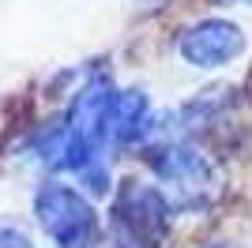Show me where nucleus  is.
<instances>
[{"label":"nucleus","instance_id":"obj_1","mask_svg":"<svg viewBox=\"0 0 252 248\" xmlns=\"http://www.w3.org/2000/svg\"><path fill=\"white\" fill-rule=\"evenodd\" d=\"M147 162L158 173V181H162V196L177 211H203L222 192L219 165L211 162V155H203L200 147H192V143L177 139V143L151 147Z\"/></svg>","mask_w":252,"mask_h":248},{"label":"nucleus","instance_id":"obj_2","mask_svg":"<svg viewBox=\"0 0 252 248\" xmlns=\"http://www.w3.org/2000/svg\"><path fill=\"white\" fill-rule=\"evenodd\" d=\"M34 218H38L42 233L57 248H94L98 233H102L94 203L79 188L61 185V181H49V185L38 188V196H34Z\"/></svg>","mask_w":252,"mask_h":248},{"label":"nucleus","instance_id":"obj_3","mask_svg":"<svg viewBox=\"0 0 252 248\" xmlns=\"http://www.w3.org/2000/svg\"><path fill=\"white\" fill-rule=\"evenodd\" d=\"M169 215L173 207L162 196V188L143 185V181H125L113 199L109 215V233L117 248H158L166 241Z\"/></svg>","mask_w":252,"mask_h":248},{"label":"nucleus","instance_id":"obj_4","mask_svg":"<svg viewBox=\"0 0 252 248\" xmlns=\"http://www.w3.org/2000/svg\"><path fill=\"white\" fill-rule=\"evenodd\" d=\"M177 53L192 68H226L245 53V34L230 19H200L177 38Z\"/></svg>","mask_w":252,"mask_h":248},{"label":"nucleus","instance_id":"obj_5","mask_svg":"<svg viewBox=\"0 0 252 248\" xmlns=\"http://www.w3.org/2000/svg\"><path fill=\"white\" fill-rule=\"evenodd\" d=\"M151 132V102L143 91H117L109 105V143H136Z\"/></svg>","mask_w":252,"mask_h":248},{"label":"nucleus","instance_id":"obj_6","mask_svg":"<svg viewBox=\"0 0 252 248\" xmlns=\"http://www.w3.org/2000/svg\"><path fill=\"white\" fill-rule=\"evenodd\" d=\"M0 248H34L31 237L15 226H0Z\"/></svg>","mask_w":252,"mask_h":248},{"label":"nucleus","instance_id":"obj_7","mask_svg":"<svg viewBox=\"0 0 252 248\" xmlns=\"http://www.w3.org/2000/svg\"><path fill=\"white\" fill-rule=\"evenodd\" d=\"M211 248H233V245H211Z\"/></svg>","mask_w":252,"mask_h":248}]
</instances>
